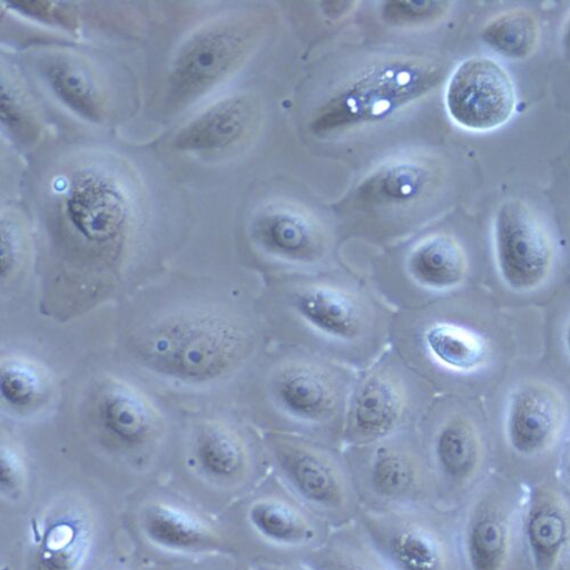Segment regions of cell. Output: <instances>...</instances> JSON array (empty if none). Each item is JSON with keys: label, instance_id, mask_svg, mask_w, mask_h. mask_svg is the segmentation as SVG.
<instances>
[{"label": "cell", "instance_id": "obj_1", "mask_svg": "<svg viewBox=\"0 0 570 570\" xmlns=\"http://www.w3.org/2000/svg\"><path fill=\"white\" fill-rule=\"evenodd\" d=\"M258 304L274 345L303 350L357 372L390 347L396 312L347 264L264 277Z\"/></svg>", "mask_w": 570, "mask_h": 570}, {"label": "cell", "instance_id": "obj_2", "mask_svg": "<svg viewBox=\"0 0 570 570\" xmlns=\"http://www.w3.org/2000/svg\"><path fill=\"white\" fill-rule=\"evenodd\" d=\"M138 186L114 159H82L53 176L43 212L53 244L78 269L116 272L140 217Z\"/></svg>", "mask_w": 570, "mask_h": 570}, {"label": "cell", "instance_id": "obj_3", "mask_svg": "<svg viewBox=\"0 0 570 570\" xmlns=\"http://www.w3.org/2000/svg\"><path fill=\"white\" fill-rule=\"evenodd\" d=\"M269 345L257 298L165 315L141 332L137 352L153 370L198 384L252 372Z\"/></svg>", "mask_w": 570, "mask_h": 570}, {"label": "cell", "instance_id": "obj_4", "mask_svg": "<svg viewBox=\"0 0 570 570\" xmlns=\"http://www.w3.org/2000/svg\"><path fill=\"white\" fill-rule=\"evenodd\" d=\"M250 373L262 433L305 438L343 450L357 371L303 350L271 344Z\"/></svg>", "mask_w": 570, "mask_h": 570}, {"label": "cell", "instance_id": "obj_5", "mask_svg": "<svg viewBox=\"0 0 570 570\" xmlns=\"http://www.w3.org/2000/svg\"><path fill=\"white\" fill-rule=\"evenodd\" d=\"M392 347L438 395L482 375L492 362L489 336L455 309L454 297L396 312Z\"/></svg>", "mask_w": 570, "mask_h": 570}, {"label": "cell", "instance_id": "obj_6", "mask_svg": "<svg viewBox=\"0 0 570 570\" xmlns=\"http://www.w3.org/2000/svg\"><path fill=\"white\" fill-rule=\"evenodd\" d=\"M395 312L454 297L466 288L472 262L460 237L449 230L424 233L354 268Z\"/></svg>", "mask_w": 570, "mask_h": 570}, {"label": "cell", "instance_id": "obj_7", "mask_svg": "<svg viewBox=\"0 0 570 570\" xmlns=\"http://www.w3.org/2000/svg\"><path fill=\"white\" fill-rule=\"evenodd\" d=\"M528 487L492 472L458 509L463 570H533L524 532Z\"/></svg>", "mask_w": 570, "mask_h": 570}, {"label": "cell", "instance_id": "obj_8", "mask_svg": "<svg viewBox=\"0 0 570 570\" xmlns=\"http://www.w3.org/2000/svg\"><path fill=\"white\" fill-rule=\"evenodd\" d=\"M443 77L444 69L432 60L397 59L375 65L317 111L312 130L330 137L385 121L432 92Z\"/></svg>", "mask_w": 570, "mask_h": 570}, {"label": "cell", "instance_id": "obj_9", "mask_svg": "<svg viewBox=\"0 0 570 570\" xmlns=\"http://www.w3.org/2000/svg\"><path fill=\"white\" fill-rule=\"evenodd\" d=\"M436 392L392 347L358 372L345 422L343 450L417 428Z\"/></svg>", "mask_w": 570, "mask_h": 570}, {"label": "cell", "instance_id": "obj_10", "mask_svg": "<svg viewBox=\"0 0 570 570\" xmlns=\"http://www.w3.org/2000/svg\"><path fill=\"white\" fill-rule=\"evenodd\" d=\"M568 404L542 380L519 383L508 395L503 415V465L497 470L531 487L558 476L566 444Z\"/></svg>", "mask_w": 570, "mask_h": 570}, {"label": "cell", "instance_id": "obj_11", "mask_svg": "<svg viewBox=\"0 0 570 570\" xmlns=\"http://www.w3.org/2000/svg\"><path fill=\"white\" fill-rule=\"evenodd\" d=\"M417 433L439 507L458 510L494 472L493 452L482 425L463 403L438 395Z\"/></svg>", "mask_w": 570, "mask_h": 570}, {"label": "cell", "instance_id": "obj_12", "mask_svg": "<svg viewBox=\"0 0 570 570\" xmlns=\"http://www.w3.org/2000/svg\"><path fill=\"white\" fill-rule=\"evenodd\" d=\"M271 472L334 529L356 521L362 507L342 449L314 440L263 433Z\"/></svg>", "mask_w": 570, "mask_h": 570}, {"label": "cell", "instance_id": "obj_13", "mask_svg": "<svg viewBox=\"0 0 570 570\" xmlns=\"http://www.w3.org/2000/svg\"><path fill=\"white\" fill-rule=\"evenodd\" d=\"M343 452L362 510L393 512L439 507L417 428Z\"/></svg>", "mask_w": 570, "mask_h": 570}, {"label": "cell", "instance_id": "obj_14", "mask_svg": "<svg viewBox=\"0 0 570 570\" xmlns=\"http://www.w3.org/2000/svg\"><path fill=\"white\" fill-rule=\"evenodd\" d=\"M265 31L259 14L217 19L189 36L174 56L167 76V102L175 110L194 104L239 70Z\"/></svg>", "mask_w": 570, "mask_h": 570}, {"label": "cell", "instance_id": "obj_15", "mask_svg": "<svg viewBox=\"0 0 570 570\" xmlns=\"http://www.w3.org/2000/svg\"><path fill=\"white\" fill-rule=\"evenodd\" d=\"M356 522L394 570H463L458 510H361Z\"/></svg>", "mask_w": 570, "mask_h": 570}, {"label": "cell", "instance_id": "obj_16", "mask_svg": "<svg viewBox=\"0 0 570 570\" xmlns=\"http://www.w3.org/2000/svg\"><path fill=\"white\" fill-rule=\"evenodd\" d=\"M247 233L263 278L318 273L345 264L335 234L297 206L264 208L253 217Z\"/></svg>", "mask_w": 570, "mask_h": 570}, {"label": "cell", "instance_id": "obj_17", "mask_svg": "<svg viewBox=\"0 0 570 570\" xmlns=\"http://www.w3.org/2000/svg\"><path fill=\"white\" fill-rule=\"evenodd\" d=\"M492 250L504 287L518 295L542 289L556 267L551 232L538 212L520 198L499 205L492 222Z\"/></svg>", "mask_w": 570, "mask_h": 570}, {"label": "cell", "instance_id": "obj_18", "mask_svg": "<svg viewBox=\"0 0 570 570\" xmlns=\"http://www.w3.org/2000/svg\"><path fill=\"white\" fill-rule=\"evenodd\" d=\"M245 522L263 550L258 560L302 561L320 549L334 531L272 472L248 501Z\"/></svg>", "mask_w": 570, "mask_h": 570}, {"label": "cell", "instance_id": "obj_19", "mask_svg": "<svg viewBox=\"0 0 570 570\" xmlns=\"http://www.w3.org/2000/svg\"><path fill=\"white\" fill-rule=\"evenodd\" d=\"M518 95L509 71L489 57H471L451 73L445 88V109L462 130L488 134L507 126L515 116Z\"/></svg>", "mask_w": 570, "mask_h": 570}, {"label": "cell", "instance_id": "obj_20", "mask_svg": "<svg viewBox=\"0 0 570 570\" xmlns=\"http://www.w3.org/2000/svg\"><path fill=\"white\" fill-rule=\"evenodd\" d=\"M196 456L208 479L235 491L258 487L271 473L263 434L233 421L206 422L197 436Z\"/></svg>", "mask_w": 570, "mask_h": 570}, {"label": "cell", "instance_id": "obj_21", "mask_svg": "<svg viewBox=\"0 0 570 570\" xmlns=\"http://www.w3.org/2000/svg\"><path fill=\"white\" fill-rule=\"evenodd\" d=\"M524 532L533 570L570 567V493L558 476L528 488Z\"/></svg>", "mask_w": 570, "mask_h": 570}, {"label": "cell", "instance_id": "obj_22", "mask_svg": "<svg viewBox=\"0 0 570 570\" xmlns=\"http://www.w3.org/2000/svg\"><path fill=\"white\" fill-rule=\"evenodd\" d=\"M259 124L261 109L255 99L232 95L180 127L173 146L184 153H228L249 141Z\"/></svg>", "mask_w": 570, "mask_h": 570}, {"label": "cell", "instance_id": "obj_23", "mask_svg": "<svg viewBox=\"0 0 570 570\" xmlns=\"http://www.w3.org/2000/svg\"><path fill=\"white\" fill-rule=\"evenodd\" d=\"M443 180L442 168L430 160H392L374 169L356 188L364 210H401L430 197Z\"/></svg>", "mask_w": 570, "mask_h": 570}, {"label": "cell", "instance_id": "obj_24", "mask_svg": "<svg viewBox=\"0 0 570 570\" xmlns=\"http://www.w3.org/2000/svg\"><path fill=\"white\" fill-rule=\"evenodd\" d=\"M39 70L47 87L69 110L92 124L106 120V87L85 58L68 51L51 52L42 57Z\"/></svg>", "mask_w": 570, "mask_h": 570}, {"label": "cell", "instance_id": "obj_25", "mask_svg": "<svg viewBox=\"0 0 570 570\" xmlns=\"http://www.w3.org/2000/svg\"><path fill=\"white\" fill-rule=\"evenodd\" d=\"M91 543L90 520L77 504L46 514L31 552V570H80Z\"/></svg>", "mask_w": 570, "mask_h": 570}, {"label": "cell", "instance_id": "obj_26", "mask_svg": "<svg viewBox=\"0 0 570 570\" xmlns=\"http://www.w3.org/2000/svg\"><path fill=\"white\" fill-rule=\"evenodd\" d=\"M95 415L102 433L126 449L146 445L158 431V416L150 404L122 385L101 391Z\"/></svg>", "mask_w": 570, "mask_h": 570}, {"label": "cell", "instance_id": "obj_27", "mask_svg": "<svg viewBox=\"0 0 570 570\" xmlns=\"http://www.w3.org/2000/svg\"><path fill=\"white\" fill-rule=\"evenodd\" d=\"M140 525L153 544L170 552H199L219 542L199 517L168 503H153L142 510Z\"/></svg>", "mask_w": 570, "mask_h": 570}, {"label": "cell", "instance_id": "obj_28", "mask_svg": "<svg viewBox=\"0 0 570 570\" xmlns=\"http://www.w3.org/2000/svg\"><path fill=\"white\" fill-rule=\"evenodd\" d=\"M481 39L488 49L504 60L528 61L541 45V21L530 9H508L485 22Z\"/></svg>", "mask_w": 570, "mask_h": 570}, {"label": "cell", "instance_id": "obj_29", "mask_svg": "<svg viewBox=\"0 0 570 570\" xmlns=\"http://www.w3.org/2000/svg\"><path fill=\"white\" fill-rule=\"evenodd\" d=\"M302 562L311 570H394L373 548L356 521L332 531L326 542Z\"/></svg>", "mask_w": 570, "mask_h": 570}, {"label": "cell", "instance_id": "obj_30", "mask_svg": "<svg viewBox=\"0 0 570 570\" xmlns=\"http://www.w3.org/2000/svg\"><path fill=\"white\" fill-rule=\"evenodd\" d=\"M47 393L41 371L28 361H6L0 370V394L7 405L27 411L41 403Z\"/></svg>", "mask_w": 570, "mask_h": 570}, {"label": "cell", "instance_id": "obj_31", "mask_svg": "<svg viewBox=\"0 0 570 570\" xmlns=\"http://www.w3.org/2000/svg\"><path fill=\"white\" fill-rule=\"evenodd\" d=\"M2 124L16 141L27 146L37 138L39 126L32 105L17 79H2Z\"/></svg>", "mask_w": 570, "mask_h": 570}, {"label": "cell", "instance_id": "obj_32", "mask_svg": "<svg viewBox=\"0 0 570 570\" xmlns=\"http://www.w3.org/2000/svg\"><path fill=\"white\" fill-rule=\"evenodd\" d=\"M453 9L452 2L422 0V2H386L382 8L383 20L393 27L416 28L432 26L448 18Z\"/></svg>", "mask_w": 570, "mask_h": 570}, {"label": "cell", "instance_id": "obj_33", "mask_svg": "<svg viewBox=\"0 0 570 570\" xmlns=\"http://www.w3.org/2000/svg\"><path fill=\"white\" fill-rule=\"evenodd\" d=\"M24 232L21 223L11 216L2 222V278L9 281L23 265L26 253Z\"/></svg>", "mask_w": 570, "mask_h": 570}, {"label": "cell", "instance_id": "obj_34", "mask_svg": "<svg viewBox=\"0 0 570 570\" xmlns=\"http://www.w3.org/2000/svg\"><path fill=\"white\" fill-rule=\"evenodd\" d=\"M24 468L20 458L8 446L2 450L0 459V483L6 497H18L24 485Z\"/></svg>", "mask_w": 570, "mask_h": 570}, {"label": "cell", "instance_id": "obj_35", "mask_svg": "<svg viewBox=\"0 0 570 570\" xmlns=\"http://www.w3.org/2000/svg\"><path fill=\"white\" fill-rule=\"evenodd\" d=\"M249 567L252 570H311L302 561L257 560Z\"/></svg>", "mask_w": 570, "mask_h": 570}, {"label": "cell", "instance_id": "obj_36", "mask_svg": "<svg viewBox=\"0 0 570 570\" xmlns=\"http://www.w3.org/2000/svg\"><path fill=\"white\" fill-rule=\"evenodd\" d=\"M558 479L570 493V440L566 442L561 452L558 468Z\"/></svg>", "mask_w": 570, "mask_h": 570}, {"label": "cell", "instance_id": "obj_37", "mask_svg": "<svg viewBox=\"0 0 570 570\" xmlns=\"http://www.w3.org/2000/svg\"><path fill=\"white\" fill-rule=\"evenodd\" d=\"M559 47L562 58L570 65V10L560 27Z\"/></svg>", "mask_w": 570, "mask_h": 570}, {"label": "cell", "instance_id": "obj_38", "mask_svg": "<svg viewBox=\"0 0 570 570\" xmlns=\"http://www.w3.org/2000/svg\"><path fill=\"white\" fill-rule=\"evenodd\" d=\"M352 2H325L323 3V11L327 17H341L347 14L353 9Z\"/></svg>", "mask_w": 570, "mask_h": 570}, {"label": "cell", "instance_id": "obj_39", "mask_svg": "<svg viewBox=\"0 0 570 570\" xmlns=\"http://www.w3.org/2000/svg\"><path fill=\"white\" fill-rule=\"evenodd\" d=\"M562 346H563L566 355L570 360V317L568 318V321L566 322V325L563 327Z\"/></svg>", "mask_w": 570, "mask_h": 570}, {"label": "cell", "instance_id": "obj_40", "mask_svg": "<svg viewBox=\"0 0 570 570\" xmlns=\"http://www.w3.org/2000/svg\"><path fill=\"white\" fill-rule=\"evenodd\" d=\"M568 570H570V567H569V569H568Z\"/></svg>", "mask_w": 570, "mask_h": 570}]
</instances>
